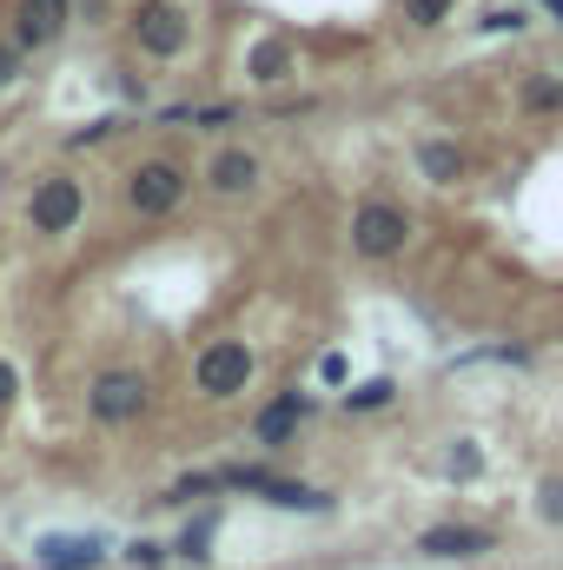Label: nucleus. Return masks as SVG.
Masks as SVG:
<instances>
[{"instance_id": "obj_9", "label": "nucleus", "mask_w": 563, "mask_h": 570, "mask_svg": "<svg viewBox=\"0 0 563 570\" xmlns=\"http://www.w3.org/2000/svg\"><path fill=\"white\" fill-rule=\"evenodd\" d=\"M424 558H477V551H491V531H477V524H437V531H424L418 538Z\"/></svg>"}, {"instance_id": "obj_12", "label": "nucleus", "mask_w": 563, "mask_h": 570, "mask_svg": "<svg viewBox=\"0 0 563 570\" xmlns=\"http://www.w3.org/2000/svg\"><path fill=\"white\" fill-rule=\"evenodd\" d=\"M292 67H298L292 40H259V47L246 53V73H253L259 87H279V80H292Z\"/></svg>"}, {"instance_id": "obj_25", "label": "nucleus", "mask_w": 563, "mask_h": 570, "mask_svg": "<svg viewBox=\"0 0 563 570\" xmlns=\"http://www.w3.org/2000/svg\"><path fill=\"white\" fill-rule=\"evenodd\" d=\"M13 392H20V379H13V365H7V358H0V405H7V399H13Z\"/></svg>"}, {"instance_id": "obj_11", "label": "nucleus", "mask_w": 563, "mask_h": 570, "mask_svg": "<svg viewBox=\"0 0 563 570\" xmlns=\"http://www.w3.org/2000/svg\"><path fill=\"white\" fill-rule=\"evenodd\" d=\"M60 33V7L53 0H20L13 13V47H47Z\"/></svg>"}, {"instance_id": "obj_2", "label": "nucleus", "mask_w": 563, "mask_h": 570, "mask_svg": "<svg viewBox=\"0 0 563 570\" xmlns=\"http://www.w3.org/2000/svg\"><path fill=\"white\" fill-rule=\"evenodd\" d=\"M179 199H186V166H172V159H140V166L127 173V206H134L140 219H166Z\"/></svg>"}, {"instance_id": "obj_20", "label": "nucleus", "mask_w": 563, "mask_h": 570, "mask_svg": "<svg viewBox=\"0 0 563 570\" xmlns=\"http://www.w3.org/2000/svg\"><path fill=\"white\" fill-rule=\"evenodd\" d=\"M551 524H563V484H544V504H537Z\"/></svg>"}, {"instance_id": "obj_23", "label": "nucleus", "mask_w": 563, "mask_h": 570, "mask_svg": "<svg viewBox=\"0 0 563 570\" xmlns=\"http://www.w3.org/2000/svg\"><path fill=\"white\" fill-rule=\"evenodd\" d=\"M318 379H325V385H345V358H338V352H325V365H318Z\"/></svg>"}, {"instance_id": "obj_1", "label": "nucleus", "mask_w": 563, "mask_h": 570, "mask_svg": "<svg viewBox=\"0 0 563 570\" xmlns=\"http://www.w3.org/2000/svg\"><path fill=\"white\" fill-rule=\"evenodd\" d=\"M405 239H412V213H405V206L365 199V206L352 213V253H358V259H398Z\"/></svg>"}, {"instance_id": "obj_26", "label": "nucleus", "mask_w": 563, "mask_h": 570, "mask_svg": "<svg viewBox=\"0 0 563 570\" xmlns=\"http://www.w3.org/2000/svg\"><path fill=\"white\" fill-rule=\"evenodd\" d=\"M53 7H60V13H67V0H53Z\"/></svg>"}, {"instance_id": "obj_7", "label": "nucleus", "mask_w": 563, "mask_h": 570, "mask_svg": "<svg viewBox=\"0 0 563 570\" xmlns=\"http://www.w3.org/2000/svg\"><path fill=\"white\" fill-rule=\"evenodd\" d=\"M107 558V538H40L33 564L40 570H93Z\"/></svg>"}, {"instance_id": "obj_18", "label": "nucleus", "mask_w": 563, "mask_h": 570, "mask_svg": "<svg viewBox=\"0 0 563 570\" xmlns=\"http://www.w3.org/2000/svg\"><path fill=\"white\" fill-rule=\"evenodd\" d=\"M451 13V0H405V20H418V27H437Z\"/></svg>"}, {"instance_id": "obj_24", "label": "nucleus", "mask_w": 563, "mask_h": 570, "mask_svg": "<svg viewBox=\"0 0 563 570\" xmlns=\"http://www.w3.org/2000/svg\"><path fill=\"white\" fill-rule=\"evenodd\" d=\"M13 73H20V47H7V40H0V87H7Z\"/></svg>"}, {"instance_id": "obj_4", "label": "nucleus", "mask_w": 563, "mask_h": 570, "mask_svg": "<svg viewBox=\"0 0 563 570\" xmlns=\"http://www.w3.org/2000/svg\"><path fill=\"white\" fill-rule=\"evenodd\" d=\"M246 379H253V352L239 338H213L199 352V365H192L199 399H233V392H246Z\"/></svg>"}, {"instance_id": "obj_8", "label": "nucleus", "mask_w": 563, "mask_h": 570, "mask_svg": "<svg viewBox=\"0 0 563 570\" xmlns=\"http://www.w3.org/2000/svg\"><path fill=\"white\" fill-rule=\"evenodd\" d=\"M305 412H312V399H305V392H285V399H273V405L259 412V425H253V438H259L266 451H279L285 438L298 431V419H305Z\"/></svg>"}, {"instance_id": "obj_14", "label": "nucleus", "mask_w": 563, "mask_h": 570, "mask_svg": "<svg viewBox=\"0 0 563 570\" xmlns=\"http://www.w3.org/2000/svg\"><path fill=\"white\" fill-rule=\"evenodd\" d=\"M418 166H424V179H437V186H451L457 173H464V153L451 140H424L418 146Z\"/></svg>"}, {"instance_id": "obj_3", "label": "nucleus", "mask_w": 563, "mask_h": 570, "mask_svg": "<svg viewBox=\"0 0 563 570\" xmlns=\"http://www.w3.org/2000/svg\"><path fill=\"white\" fill-rule=\"evenodd\" d=\"M80 213H87V193H80V179H67V173L40 179V186L27 193V226H33V233H73Z\"/></svg>"}, {"instance_id": "obj_5", "label": "nucleus", "mask_w": 563, "mask_h": 570, "mask_svg": "<svg viewBox=\"0 0 563 570\" xmlns=\"http://www.w3.org/2000/svg\"><path fill=\"white\" fill-rule=\"evenodd\" d=\"M87 412H93L100 425H134L146 412V379L140 372H100L93 392H87Z\"/></svg>"}, {"instance_id": "obj_15", "label": "nucleus", "mask_w": 563, "mask_h": 570, "mask_svg": "<svg viewBox=\"0 0 563 570\" xmlns=\"http://www.w3.org/2000/svg\"><path fill=\"white\" fill-rule=\"evenodd\" d=\"M392 399H398V385H392V379H365V385H352V392H345V412H385Z\"/></svg>"}, {"instance_id": "obj_22", "label": "nucleus", "mask_w": 563, "mask_h": 570, "mask_svg": "<svg viewBox=\"0 0 563 570\" xmlns=\"http://www.w3.org/2000/svg\"><path fill=\"white\" fill-rule=\"evenodd\" d=\"M127 558H134V564H146V570H152V564H159V558H166V544H146V538H140V544H134Z\"/></svg>"}, {"instance_id": "obj_10", "label": "nucleus", "mask_w": 563, "mask_h": 570, "mask_svg": "<svg viewBox=\"0 0 563 570\" xmlns=\"http://www.w3.org/2000/svg\"><path fill=\"white\" fill-rule=\"evenodd\" d=\"M206 179H213V193H226V199H233V193H253V186H259V159L239 153V146H226V153L206 166Z\"/></svg>"}, {"instance_id": "obj_6", "label": "nucleus", "mask_w": 563, "mask_h": 570, "mask_svg": "<svg viewBox=\"0 0 563 570\" xmlns=\"http://www.w3.org/2000/svg\"><path fill=\"white\" fill-rule=\"evenodd\" d=\"M134 33H140V47L152 53V60H179V53H186V40H192L186 13H179L172 0H146L140 20H134Z\"/></svg>"}, {"instance_id": "obj_16", "label": "nucleus", "mask_w": 563, "mask_h": 570, "mask_svg": "<svg viewBox=\"0 0 563 570\" xmlns=\"http://www.w3.org/2000/svg\"><path fill=\"white\" fill-rule=\"evenodd\" d=\"M524 107H531V114H557L563 107V73L557 80H551V73H531V80H524Z\"/></svg>"}, {"instance_id": "obj_17", "label": "nucleus", "mask_w": 563, "mask_h": 570, "mask_svg": "<svg viewBox=\"0 0 563 570\" xmlns=\"http://www.w3.org/2000/svg\"><path fill=\"white\" fill-rule=\"evenodd\" d=\"M213 531H219V518H213V511H206L199 524H186V538H179V558H192V564H206V558H213V551H206V544H213Z\"/></svg>"}, {"instance_id": "obj_21", "label": "nucleus", "mask_w": 563, "mask_h": 570, "mask_svg": "<svg viewBox=\"0 0 563 570\" xmlns=\"http://www.w3.org/2000/svg\"><path fill=\"white\" fill-rule=\"evenodd\" d=\"M107 134H113V120H93V127H80L67 146H93V140H107Z\"/></svg>"}, {"instance_id": "obj_13", "label": "nucleus", "mask_w": 563, "mask_h": 570, "mask_svg": "<svg viewBox=\"0 0 563 570\" xmlns=\"http://www.w3.org/2000/svg\"><path fill=\"white\" fill-rule=\"evenodd\" d=\"M259 498H266L273 511H332V498H325V491H312V484H285V478H266V484H259Z\"/></svg>"}, {"instance_id": "obj_19", "label": "nucleus", "mask_w": 563, "mask_h": 570, "mask_svg": "<svg viewBox=\"0 0 563 570\" xmlns=\"http://www.w3.org/2000/svg\"><path fill=\"white\" fill-rule=\"evenodd\" d=\"M444 471H451V478H477V471H484V458H477L471 444H457V451L444 458Z\"/></svg>"}, {"instance_id": "obj_27", "label": "nucleus", "mask_w": 563, "mask_h": 570, "mask_svg": "<svg viewBox=\"0 0 563 570\" xmlns=\"http://www.w3.org/2000/svg\"><path fill=\"white\" fill-rule=\"evenodd\" d=\"M551 7H557V13H563V0H551Z\"/></svg>"}]
</instances>
